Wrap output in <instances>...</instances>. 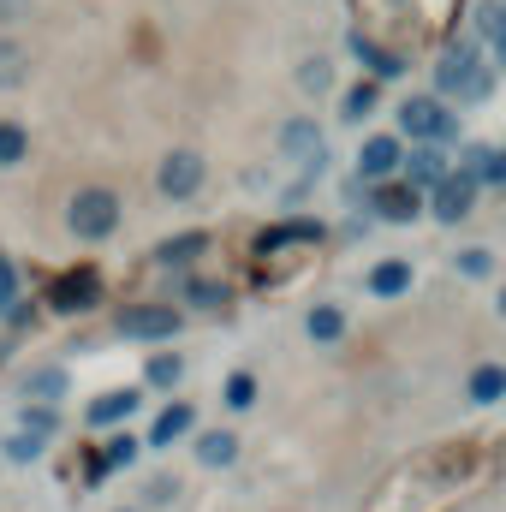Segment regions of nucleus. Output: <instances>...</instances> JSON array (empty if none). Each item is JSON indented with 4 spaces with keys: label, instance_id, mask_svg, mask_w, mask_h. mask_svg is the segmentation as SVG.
<instances>
[{
    "label": "nucleus",
    "instance_id": "nucleus-1",
    "mask_svg": "<svg viewBox=\"0 0 506 512\" xmlns=\"http://www.w3.org/2000/svg\"><path fill=\"white\" fill-rule=\"evenodd\" d=\"M483 477H489V441H447V447H429L411 465H399L381 483L387 495H376L370 512H447Z\"/></svg>",
    "mask_w": 506,
    "mask_h": 512
},
{
    "label": "nucleus",
    "instance_id": "nucleus-2",
    "mask_svg": "<svg viewBox=\"0 0 506 512\" xmlns=\"http://www.w3.org/2000/svg\"><path fill=\"white\" fill-rule=\"evenodd\" d=\"M435 102H489L495 96V66H483V48L465 36V42H447L435 54V84H429Z\"/></svg>",
    "mask_w": 506,
    "mask_h": 512
},
{
    "label": "nucleus",
    "instance_id": "nucleus-3",
    "mask_svg": "<svg viewBox=\"0 0 506 512\" xmlns=\"http://www.w3.org/2000/svg\"><path fill=\"white\" fill-rule=\"evenodd\" d=\"M66 227H72V239H84V245L114 239V233H120V197H114L108 185H84V191L66 203Z\"/></svg>",
    "mask_w": 506,
    "mask_h": 512
},
{
    "label": "nucleus",
    "instance_id": "nucleus-4",
    "mask_svg": "<svg viewBox=\"0 0 506 512\" xmlns=\"http://www.w3.org/2000/svg\"><path fill=\"white\" fill-rule=\"evenodd\" d=\"M405 137H417L429 149H453L459 143V114H447V102H435V96H411V102H399V143Z\"/></svg>",
    "mask_w": 506,
    "mask_h": 512
},
{
    "label": "nucleus",
    "instance_id": "nucleus-5",
    "mask_svg": "<svg viewBox=\"0 0 506 512\" xmlns=\"http://www.w3.org/2000/svg\"><path fill=\"white\" fill-rule=\"evenodd\" d=\"M477 191H483V185H477L471 173H459V167H453V173H447L435 191H423V209H429L441 227H459V221H471V209H477Z\"/></svg>",
    "mask_w": 506,
    "mask_h": 512
},
{
    "label": "nucleus",
    "instance_id": "nucleus-6",
    "mask_svg": "<svg viewBox=\"0 0 506 512\" xmlns=\"http://www.w3.org/2000/svg\"><path fill=\"white\" fill-rule=\"evenodd\" d=\"M48 304H54V316H84V310H96V304H102V274H96L90 262L54 274V280H48Z\"/></svg>",
    "mask_w": 506,
    "mask_h": 512
},
{
    "label": "nucleus",
    "instance_id": "nucleus-7",
    "mask_svg": "<svg viewBox=\"0 0 506 512\" xmlns=\"http://www.w3.org/2000/svg\"><path fill=\"white\" fill-rule=\"evenodd\" d=\"M280 149H286V161L304 167V179H316V173L328 167V131L316 126V120H304V114H292V120L280 126Z\"/></svg>",
    "mask_w": 506,
    "mask_h": 512
},
{
    "label": "nucleus",
    "instance_id": "nucleus-8",
    "mask_svg": "<svg viewBox=\"0 0 506 512\" xmlns=\"http://www.w3.org/2000/svg\"><path fill=\"white\" fill-rule=\"evenodd\" d=\"M203 179H209V167H203V155H197V149H173V155L155 167V185H161V197H173V203L197 197V191H203Z\"/></svg>",
    "mask_w": 506,
    "mask_h": 512
},
{
    "label": "nucleus",
    "instance_id": "nucleus-9",
    "mask_svg": "<svg viewBox=\"0 0 506 512\" xmlns=\"http://www.w3.org/2000/svg\"><path fill=\"white\" fill-rule=\"evenodd\" d=\"M179 328H185V316L173 304H131V310H120V334L126 340H173Z\"/></svg>",
    "mask_w": 506,
    "mask_h": 512
},
{
    "label": "nucleus",
    "instance_id": "nucleus-10",
    "mask_svg": "<svg viewBox=\"0 0 506 512\" xmlns=\"http://www.w3.org/2000/svg\"><path fill=\"white\" fill-rule=\"evenodd\" d=\"M399 161H405L399 131H376V137L358 149V179H364V185H387V179H399Z\"/></svg>",
    "mask_w": 506,
    "mask_h": 512
},
{
    "label": "nucleus",
    "instance_id": "nucleus-11",
    "mask_svg": "<svg viewBox=\"0 0 506 512\" xmlns=\"http://www.w3.org/2000/svg\"><path fill=\"white\" fill-rule=\"evenodd\" d=\"M447 173H453V155H447V149H429V143L405 149V161H399V179H405L411 191H435Z\"/></svg>",
    "mask_w": 506,
    "mask_h": 512
},
{
    "label": "nucleus",
    "instance_id": "nucleus-12",
    "mask_svg": "<svg viewBox=\"0 0 506 512\" xmlns=\"http://www.w3.org/2000/svg\"><path fill=\"white\" fill-rule=\"evenodd\" d=\"M346 48H352V54L364 60L370 84H381V78H399V72H405V54H399V48H381V42L370 36V30H364V24H358V30L346 36Z\"/></svg>",
    "mask_w": 506,
    "mask_h": 512
},
{
    "label": "nucleus",
    "instance_id": "nucleus-13",
    "mask_svg": "<svg viewBox=\"0 0 506 512\" xmlns=\"http://www.w3.org/2000/svg\"><path fill=\"white\" fill-rule=\"evenodd\" d=\"M370 215H376V221H393V227H405V221H417V215H423V191H411L405 179H393V185H381V191H376Z\"/></svg>",
    "mask_w": 506,
    "mask_h": 512
},
{
    "label": "nucleus",
    "instance_id": "nucleus-14",
    "mask_svg": "<svg viewBox=\"0 0 506 512\" xmlns=\"http://www.w3.org/2000/svg\"><path fill=\"white\" fill-rule=\"evenodd\" d=\"M143 399L131 393V387H114V393H102V399H90V411H84V423L90 429H114V423H126L131 411H137Z\"/></svg>",
    "mask_w": 506,
    "mask_h": 512
},
{
    "label": "nucleus",
    "instance_id": "nucleus-15",
    "mask_svg": "<svg viewBox=\"0 0 506 512\" xmlns=\"http://www.w3.org/2000/svg\"><path fill=\"white\" fill-rule=\"evenodd\" d=\"M197 429V405H185V399H173L155 423H149V447H173L179 435H191Z\"/></svg>",
    "mask_w": 506,
    "mask_h": 512
},
{
    "label": "nucleus",
    "instance_id": "nucleus-16",
    "mask_svg": "<svg viewBox=\"0 0 506 512\" xmlns=\"http://www.w3.org/2000/svg\"><path fill=\"white\" fill-rule=\"evenodd\" d=\"M203 251H209V233H203V227H191V233L161 239V245H155V262H161V268H191Z\"/></svg>",
    "mask_w": 506,
    "mask_h": 512
},
{
    "label": "nucleus",
    "instance_id": "nucleus-17",
    "mask_svg": "<svg viewBox=\"0 0 506 512\" xmlns=\"http://www.w3.org/2000/svg\"><path fill=\"white\" fill-rule=\"evenodd\" d=\"M66 370H60V364H42V370H30V376H24V382H18V393H24V399H30V405H60V393H66Z\"/></svg>",
    "mask_w": 506,
    "mask_h": 512
},
{
    "label": "nucleus",
    "instance_id": "nucleus-18",
    "mask_svg": "<svg viewBox=\"0 0 506 512\" xmlns=\"http://www.w3.org/2000/svg\"><path fill=\"white\" fill-rule=\"evenodd\" d=\"M197 465H209V471L239 465V435H233V429H209V435H197Z\"/></svg>",
    "mask_w": 506,
    "mask_h": 512
},
{
    "label": "nucleus",
    "instance_id": "nucleus-19",
    "mask_svg": "<svg viewBox=\"0 0 506 512\" xmlns=\"http://www.w3.org/2000/svg\"><path fill=\"white\" fill-rule=\"evenodd\" d=\"M471 42H477V48H501L506 42V6L501 0H483V6L471 12Z\"/></svg>",
    "mask_w": 506,
    "mask_h": 512
},
{
    "label": "nucleus",
    "instance_id": "nucleus-20",
    "mask_svg": "<svg viewBox=\"0 0 506 512\" xmlns=\"http://www.w3.org/2000/svg\"><path fill=\"white\" fill-rule=\"evenodd\" d=\"M304 334H310L316 346H334V340L346 334V310H340V304H310V316H304Z\"/></svg>",
    "mask_w": 506,
    "mask_h": 512
},
{
    "label": "nucleus",
    "instance_id": "nucleus-21",
    "mask_svg": "<svg viewBox=\"0 0 506 512\" xmlns=\"http://www.w3.org/2000/svg\"><path fill=\"white\" fill-rule=\"evenodd\" d=\"M376 298H399V292H411V262H399V256H387L370 268V280H364Z\"/></svg>",
    "mask_w": 506,
    "mask_h": 512
},
{
    "label": "nucleus",
    "instance_id": "nucleus-22",
    "mask_svg": "<svg viewBox=\"0 0 506 512\" xmlns=\"http://www.w3.org/2000/svg\"><path fill=\"white\" fill-rule=\"evenodd\" d=\"M471 399H477V405H495V399H506V370H501V364L471 370Z\"/></svg>",
    "mask_w": 506,
    "mask_h": 512
},
{
    "label": "nucleus",
    "instance_id": "nucleus-23",
    "mask_svg": "<svg viewBox=\"0 0 506 512\" xmlns=\"http://www.w3.org/2000/svg\"><path fill=\"white\" fill-rule=\"evenodd\" d=\"M370 114H376V84H352V90L340 96V120L358 126V120H370Z\"/></svg>",
    "mask_w": 506,
    "mask_h": 512
},
{
    "label": "nucleus",
    "instance_id": "nucleus-24",
    "mask_svg": "<svg viewBox=\"0 0 506 512\" xmlns=\"http://www.w3.org/2000/svg\"><path fill=\"white\" fill-rule=\"evenodd\" d=\"M179 376H185V358H179V352H155V358L143 364V382L149 387H173Z\"/></svg>",
    "mask_w": 506,
    "mask_h": 512
},
{
    "label": "nucleus",
    "instance_id": "nucleus-25",
    "mask_svg": "<svg viewBox=\"0 0 506 512\" xmlns=\"http://www.w3.org/2000/svg\"><path fill=\"white\" fill-rule=\"evenodd\" d=\"M0 316L6 322H24V298H18V268L0 256Z\"/></svg>",
    "mask_w": 506,
    "mask_h": 512
},
{
    "label": "nucleus",
    "instance_id": "nucleus-26",
    "mask_svg": "<svg viewBox=\"0 0 506 512\" xmlns=\"http://www.w3.org/2000/svg\"><path fill=\"white\" fill-rule=\"evenodd\" d=\"M24 435L54 441V435H60V405H24Z\"/></svg>",
    "mask_w": 506,
    "mask_h": 512
},
{
    "label": "nucleus",
    "instance_id": "nucleus-27",
    "mask_svg": "<svg viewBox=\"0 0 506 512\" xmlns=\"http://www.w3.org/2000/svg\"><path fill=\"white\" fill-rule=\"evenodd\" d=\"M24 149H30V137L18 120H0V167H18L24 161Z\"/></svg>",
    "mask_w": 506,
    "mask_h": 512
},
{
    "label": "nucleus",
    "instance_id": "nucleus-28",
    "mask_svg": "<svg viewBox=\"0 0 506 512\" xmlns=\"http://www.w3.org/2000/svg\"><path fill=\"white\" fill-rule=\"evenodd\" d=\"M42 453H48V441H42V435H24V429H18V435H6V459H12V465H36Z\"/></svg>",
    "mask_w": 506,
    "mask_h": 512
},
{
    "label": "nucleus",
    "instance_id": "nucleus-29",
    "mask_svg": "<svg viewBox=\"0 0 506 512\" xmlns=\"http://www.w3.org/2000/svg\"><path fill=\"white\" fill-rule=\"evenodd\" d=\"M256 405V376L251 370H233L227 376V411H251Z\"/></svg>",
    "mask_w": 506,
    "mask_h": 512
},
{
    "label": "nucleus",
    "instance_id": "nucleus-30",
    "mask_svg": "<svg viewBox=\"0 0 506 512\" xmlns=\"http://www.w3.org/2000/svg\"><path fill=\"white\" fill-rule=\"evenodd\" d=\"M453 268H459L465 280H489V274H495V256L483 251V245H471V251H459V262H453Z\"/></svg>",
    "mask_w": 506,
    "mask_h": 512
},
{
    "label": "nucleus",
    "instance_id": "nucleus-31",
    "mask_svg": "<svg viewBox=\"0 0 506 512\" xmlns=\"http://www.w3.org/2000/svg\"><path fill=\"white\" fill-rule=\"evenodd\" d=\"M137 447H143V441H131V435H114V441H108V453H96V459H102V471H126L131 459H137Z\"/></svg>",
    "mask_w": 506,
    "mask_h": 512
},
{
    "label": "nucleus",
    "instance_id": "nucleus-32",
    "mask_svg": "<svg viewBox=\"0 0 506 512\" xmlns=\"http://www.w3.org/2000/svg\"><path fill=\"white\" fill-rule=\"evenodd\" d=\"M185 298H191L197 310H215V304L227 298V286H221V280H197V274H191V280H185Z\"/></svg>",
    "mask_w": 506,
    "mask_h": 512
},
{
    "label": "nucleus",
    "instance_id": "nucleus-33",
    "mask_svg": "<svg viewBox=\"0 0 506 512\" xmlns=\"http://www.w3.org/2000/svg\"><path fill=\"white\" fill-rule=\"evenodd\" d=\"M18 78H24V48L0 36V90H6V84H18Z\"/></svg>",
    "mask_w": 506,
    "mask_h": 512
},
{
    "label": "nucleus",
    "instance_id": "nucleus-34",
    "mask_svg": "<svg viewBox=\"0 0 506 512\" xmlns=\"http://www.w3.org/2000/svg\"><path fill=\"white\" fill-rule=\"evenodd\" d=\"M298 84H304V90H316V96H322V90H328V84H334V72H328V60H304V72H298Z\"/></svg>",
    "mask_w": 506,
    "mask_h": 512
},
{
    "label": "nucleus",
    "instance_id": "nucleus-35",
    "mask_svg": "<svg viewBox=\"0 0 506 512\" xmlns=\"http://www.w3.org/2000/svg\"><path fill=\"white\" fill-rule=\"evenodd\" d=\"M143 495H149V507H167V501L179 495V483H173V477H155V483H149Z\"/></svg>",
    "mask_w": 506,
    "mask_h": 512
},
{
    "label": "nucleus",
    "instance_id": "nucleus-36",
    "mask_svg": "<svg viewBox=\"0 0 506 512\" xmlns=\"http://www.w3.org/2000/svg\"><path fill=\"white\" fill-rule=\"evenodd\" d=\"M477 185H506V149L489 155V167H483V179H477Z\"/></svg>",
    "mask_w": 506,
    "mask_h": 512
},
{
    "label": "nucleus",
    "instance_id": "nucleus-37",
    "mask_svg": "<svg viewBox=\"0 0 506 512\" xmlns=\"http://www.w3.org/2000/svg\"><path fill=\"white\" fill-rule=\"evenodd\" d=\"M495 72H506V42L495 48Z\"/></svg>",
    "mask_w": 506,
    "mask_h": 512
},
{
    "label": "nucleus",
    "instance_id": "nucleus-38",
    "mask_svg": "<svg viewBox=\"0 0 506 512\" xmlns=\"http://www.w3.org/2000/svg\"><path fill=\"white\" fill-rule=\"evenodd\" d=\"M501 316H506V292H501Z\"/></svg>",
    "mask_w": 506,
    "mask_h": 512
},
{
    "label": "nucleus",
    "instance_id": "nucleus-39",
    "mask_svg": "<svg viewBox=\"0 0 506 512\" xmlns=\"http://www.w3.org/2000/svg\"><path fill=\"white\" fill-rule=\"evenodd\" d=\"M120 512H137V507H120Z\"/></svg>",
    "mask_w": 506,
    "mask_h": 512
},
{
    "label": "nucleus",
    "instance_id": "nucleus-40",
    "mask_svg": "<svg viewBox=\"0 0 506 512\" xmlns=\"http://www.w3.org/2000/svg\"><path fill=\"white\" fill-rule=\"evenodd\" d=\"M501 6H506V0H501Z\"/></svg>",
    "mask_w": 506,
    "mask_h": 512
}]
</instances>
